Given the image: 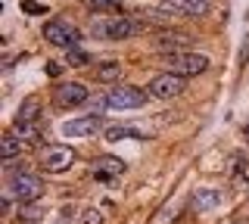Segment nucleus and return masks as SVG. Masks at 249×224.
I'll return each instance as SVG.
<instances>
[{
    "label": "nucleus",
    "mask_w": 249,
    "mask_h": 224,
    "mask_svg": "<svg viewBox=\"0 0 249 224\" xmlns=\"http://www.w3.org/2000/svg\"><path fill=\"white\" fill-rule=\"evenodd\" d=\"M246 168V162H243V153H233L231 156V165H228V174H240Z\"/></svg>",
    "instance_id": "nucleus-20"
},
{
    "label": "nucleus",
    "mask_w": 249,
    "mask_h": 224,
    "mask_svg": "<svg viewBox=\"0 0 249 224\" xmlns=\"http://www.w3.org/2000/svg\"><path fill=\"white\" fill-rule=\"evenodd\" d=\"M88 10H97V13H109V10H119L122 0H84Z\"/></svg>",
    "instance_id": "nucleus-19"
},
{
    "label": "nucleus",
    "mask_w": 249,
    "mask_h": 224,
    "mask_svg": "<svg viewBox=\"0 0 249 224\" xmlns=\"http://www.w3.org/2000/svg\"><path fill=\"white\" fill-rule=\"evenodd\" d=\"M84 224H103V212L100 208H88L84 212Z\"/></svg>",
    "instance_id": "nucleus-23"
},
{
    "label": "nucleus",
    "mask_w": 249,
    "mask_h": 224,
    "mask_svg": "<svg viewBox=\"0 0 249 224\" xmlns=\"http://www.w3.org/2000/svg\"><path fill=\"white\" fill-rule=\"evenodd\" d=\"M122 172H124V162L115 159V156H100L97 162H93V177H97V181H103V184L115 181Z\"/></svg>",
    "instance_id": "nucleus-10"
},
{
    "label": "nucleus",
    "mask_w": 249,
    "mask_h": 224,
    "mask_svg": "<svg viewBox=\"0 0 249 224\" xmlns=\"http://www.w3.org/2000/svg\"><path fill=\"white\" fill-rule=\"evenodd\" d=\"M75 159L78 156H75L72 146H47L44 156H41V168L47 174H62L75 165Z\"/></svg>",
    "instance_id": "nucleus-5"
},
{
    "label": "nucleus",
    "mask_w": 249,
    "mask_h": 224,
    "mask_svg": "<svg viewBox=\"0 0 249 224\" xmlns=\"http://www.w3.org/2000/svg\"><path fill=\"white\" fill-rule=\"evenodd\" d=\"M184 87H187V78H181V75H171V72H162V75H156V78L150 81V97L156 100H175V97H181L184 94Z\"/></svg>",
    "instance_id": "nucleus-6"
},
{
    "label": "nucleus",
    "mask_w": 249,
    "mask_h": 224,
    "mask_svg": "<svg viewBox=\"0 0 249 224\" xmlns=\"http://www.w3.org/2000/svg\"><path fill=\"white\" fill-rule=\"evenodd\" d=\"M10 193L16 199H22V203H37L44 193V184H41V177H35L28 172H16L10 177Z\"/></svg>",
    "instance_id": "nucleus-4"
},
{
    "label": "nucleus",
    "mask_w": 249,
    "mask_h": 224,
    "mask_svg": "<svg viewBox=\"0 0 249 224\" xmlns=\"http://www.w3.org/2000/svg\"><path fill=\"white\" fill-rule=\"evenodd\" d=\"M103 128V119L100 115H84V119H72L62 125V134L66 137H93Z\"/></svg>",
    "instance_id": "nucleus-9"
},
{
    "label": "nucleus",
    "mask_w": 249,
    "mask_h": 224,
    "mask_svg": "<svg viewBox=\"0 0 249 224\" xmlns=\"http://www.w3.org/2000/svg\"><path fill=\"white\" fill-rule=\"evenodd\" d=\"M221 199H224L221 187H202V190H196V196H193V206H196V212H209V208L221 206Z\"/></svg>",
    "instance_id": "nucleus-14"
},
{
    "label": "nucleus",
    "mask_w": 249,
    "mask_h": 224,
    "mask_svg": "<svg viewBox=\"0 0 249 224\" xmlns=\"http://www.w3.org/2000/svg\"><path fill=\"white\" fill-rule=\"evenodd\" d=\"M37 119H41V100H37V97H28V100H22V106H19V115H16V128L35 125Z\"/></svg>",
    "instance_id": "nucleus-13"
},
{
    "label": "nucleus",
    "mask_w": 249,
    "mask_h": 224,
    "mask_svg": "<svg viewBox=\"0 0 249 224\" xmlns=\"http://www.w3.org/2000/svg\"><path fill=\"white\" fill-rule=\"evenodd\" d=\"M62 72V69L56 66V63H47V75H50V78H56V75Z\"/></svg>",
    "instance_id": "nucleus-24"
},
{
    "label": "nucleus",
    "mask_w": 249,
    "mask_h": 224,
    "mask_svg": "<svg viewBox=\"0 0 249 224\" xmlns=\"http://www.w3.org/2000/svg\"><path fill=\"white\" fill-rule=\"evenodd\" d=\"M22 10L31 13V16H41V13H47V6L37 3V0H22Z\"/></svg>",
    "instance_id": "nucleus-21"
},
{
    "label": "nucleus",
    "mask_w": 249,
    "mask_h": 224,
    "mask_svg": "<svg viewBox=\"0 0 249 224\" xmlns=\"http://www.w3.org/2000/svg\"><path fill=\"white\" fill-rule=\"evenodd\" d=\"M122 75V63H115V59H109V63L97 66V78L100 81H115Z\"/></svg>",
    "instance_id": "nucleus-18"
},
{
    "label": "nucleus",
    "mask_w": 249,
    "mask_h": 224,
    "mask_svg": "<svg viewBox=\"0 0 249 224\" xmlns=\"http://www.w3.org/2000/svg\"><path fill=\"white\" fill-rule=\"evenodd\" d=\"M84 100H88V87H84L81 81H66V84H59V87L53 90V103H56L59 109H69V106H81Z\"/></svg>",
    "instance_id": "nucleus-8"
},
{
    "label": "nucleus",
    "mask_w": 249,
    "mask_h": 224,
    "mask_svg": "<svg viewBox=\"0 0 249 224\" xmlns=\"http://www.w3.org/2000/svg\"><path fill=\"white\" fill-rule=\"evenodd\" d=\"M190 41H193V37L187 34V32H162L159 37H156V47L168 56V53H184V47Z\"/></svg>",
    "instance_id": "nucleus-11"
},
{
    "label": "nucleus",
    "mask_w": 249,
    "mask_h": 224,
    "mask_svg": "<svg viewBox=\"0 0 249 224\" xmlns=\"http://www.w3.org/2000/svg\"><path fill=\"white\" fill-rule=\"evenodd\" d=\"M69 63H72V66H88V63H90V56L72 47V50H69Z\"/></svg>",
    "instance_id": "nucleus-22"
},
{
    "label": "nucleus",
    "mask_w": 249,
    "mask_h": 224,
    "mask_svg": "<svg viewBox=\"0 0 249 224\" xmlns=\"http://www.w3.org/2000/svg\"><path fill=\"white\" fill-rule=\"evenodd\" d=\"M19 218L25 221V224L41 221V218H44V206H41V203H22V208H19Z\"/></svg>",
    "instance_id": "nucleus-17"
},
{
    "label": "nucleus",
    "mask_w": 249,
    "mask_h": 224,
    "mask_svg": "<svg viewBox=\"0 0 249 224\" xmlns=\"http://www.w3.org/2000/svg\"><path fill=\"white\" fill-rule=\"evenodd\" d=\"M146 94H150V90H143V87L122 84V87H109V94L103 100H106V106H112V109H137V106L146 103Z\"/></svg>",
    "instance_id": "nucleus-3"
},
{
    "label": "nucleus",
    "mask_w": 249,
    "mask_h": 224,
    "mask_svg": "<svg viewBox=\"0 0 249 224\" xmlns=\"http://www.w3.org/2000/svg\"><path fill=\"white\" fill-rule=\"evenodd\" d=\"M162 63L168 66L171 75H181V78H190V75H202L209 69V56H202V53H168Z\"/></svg>",
    "instance_id": "nucleus-2"
},
{
    "label": "nucleus",
    "mask_w": 249,
    "mask_h": 224,
    "mask_svg": "<svg viewBox=\"0 0 249 224\" xmlns=\"http://www.w3.org/2000/svg\"><path fill=\"white\" fill-rule=\"evenodd\" d=\"M165 10L181 16H202L209 10V0H165Z\"/></svg>",
    "instance_id": "nucleus-12"
},
{
    "label": "nucleus",
    "mask_w": 249,
    "mask_h": 224,
    "mask_svg": "<svg viewBox=\"0 0 249 224\" xmlns=\"http://www.w3.org/2000/svg\"><path fill=\"white\" fill-rule=\"evenodd\" d=\"M44 37L50 44H56V47H66V50H72L75 44H78V28L72 25V22H66V19H50L44 25Z\"/></svg>",
    "instance_id": "nucleus-7"
},
{
    "label": "nucleus",
    "mask_w": 249,
    "mask_h": 224,
    "mask_svg": "<svg viewBox=\"0 0 249 224\" xmlns=\"http://www.w3.org/2000/svg\"><path fill=\"white\" fill-rule=\"evenodd\" d=\"M10 208H13V196L6 193V196H3V212H10Z\"/></svg>",
    "instance_id": "nucleus-25"
},
{
    "label": "nucleus",
    "mask_w": 249,
    "mask_h": 224,
    "mask_svg": "<svg viewBox=\"0 0 249 224\" xmlns=\"http://www.w3.org/2000/svg\"><path fill=\"white\" fill-rule=\"evenodd\" d=\"M106 140H112V143H119V140H146V134L137 131V128H128V125H112V128H106Z\"/></svg>",
    "instance_id": "nucleus-15"
},
{
    "label": "nucleus",
    "mask_w": 249,
    "mask_h": 224,
    "mask_svg": "<svg viewBox=\"0 0 249 224\" xmlns=\"http://www.w3.org/2000/svg\"><path fill=\"white\" fill-rule=\"evenodd\" d=\"M19 153H22V137H16L13 131L3 134V140H0V156H3V162H13Z\"/></svg>",
    "instance_id": "nucleus-16"
},
{
    "label": "nucleus",
    "mask_w": 249,
    "mask_h": 224,
    "mask_svg": "<svg viewBox=\"0 0 249 224\" xmlns=\"http://www.w3.org/2000/svg\"><path fill=\"white\" fill-rule=\"evenodd\" d=\"M137 32H143V25L128 16H112V19H93L90 22V34L103 37V41H122V37H134Z\"/></svg>",
    "instance_id": "nucleus-1"
}]
</instances>
